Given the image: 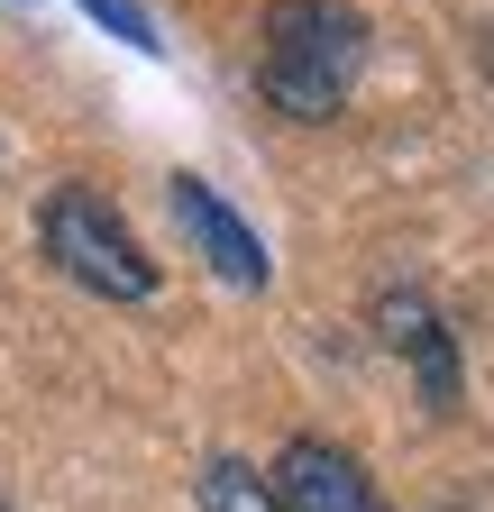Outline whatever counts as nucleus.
<instances>
[{
  "label": "nucleus",
  "instance_id": "obj_1",
  "mask_svg": "<svg viewBox=\"0 0 494 512\" xmlns=\"http://www.w3.org/2000/svg\"><path fill=\"white\" fill-rule=\"evenodd\" d=\"M366 55H376V28L348 0H275L257 28V92L284 119H339Z\"/></svg>",
  "mask_w": 494,
  "mask_h": 512
},
{
  "label": "nucleus",
  "instance_id": "obj_2",
  "mask_svg": "<svg viewBox=\"0 0 494 512\" xmlns=\"http://www.w3.org/2000/svg\"><path fill=\"white\" fill-rule=\"evenodd\" d=\"M37 247H46L83 293H101V302H147V293H156V256L138 247V229L119 220L92 183H55V192H46Z\"/></svg>",
  "mask_w": 494,
  "mask_h": 512
},
{
  "label": "nucleus",
  "instance_id": "obj_3",
  "mask_svg": "<svg viewBox=\"0 0 494 512\" xmlns=\"http://www.w3.org/2000/svg\"><path fill=\"white\" fill-rule=\"evenodd\" d=\"M266 485H275V512H385L376 476H366L348 448H330V439H293Z\"/></svg>",
  "mask_w": 494,
  "mask_h": 512
},
{
  "label": "nucleus",
  "instance_id": "obj_4",
  "mask_svg": "<svg viewBox=\"0 0 494 512\" xmlns=\"http://www.w3.org/2000/svg\"><path fill=\"white\" fill-rule=\"evenodd\" d=\"M165 192H174V220H183V238L202 247V266H211L220 284H238V293H257V284H266V247H257V229H247V220L220 202V192L202 183V174H174Z\"/></svg>",
  "mask_w": 494,
  "mask_h": 512
},
{
  "label": "nucleus",
  "instance_id": "obj_5",
  "mask_svg": "<svg viewBox=\"0 0 494 512\" xmlns=\"http://www.w3.org/2000/svg\"><path fill=\"white\" fill-rule=\"evenodd\" d=\"M376 339H385L394 357H412L421 403H430V412H449V403H458V348H449V320L430 311V293H412V284L376 293Z\"/></svg>",
  "mask_w": 494,
  "mask_h": 512
},
{
  "label": "nucleus",
  "instance_id": "obj_6",
  "mask_svg": "<svg viewBox=\"0 0 494 512\" xmlns=\"http://www.w3.org/2000/svg\"><path fill=\"white\" fill-rule=\"evenodd\" d=\"M202 512H275V485L238 458H211L202 467Z\"/></svg>",
  "mask_w": 494,
  "mask_h": 512
},
{
  "label": "nucleus",
  "instance_id": "obj_7",
  "mask_svg": "<svg viewBox=\"0 0 494 512\" xmlns=\"http://www.w3.org/2000/svg\"><path fill=\"white\" fill-rule=\"evenodd\" d=\"M83 10L119 37V46H138V55H156V19H147V0H83Z\"/></svg>",
  "mask_w": 494,
  "mask_h": 512
},
{
  "label": "nucleus",
  "instance_id": "obj_8",
  "mask_svg": "<svg viewBox=\"0 0 494 512\" xmlns=\"http://www.w3.org/2000/svg\"><path fill=\"white\" fill-rule=\"evenodd\" d=\"M485 74H494V28H485Z\"/></svg>",
  "mask_w": 494,
  "mask_h": 512
},
{
  "label": "nucleus",
  "instance_id": "obj_9",
  "mask_svg": "<svg viewBox=\"0 0 494 512\" xmlns=\"http://www.w3.org/2000/svg\"><path fill=\"white\" fill-rule=\"evenodd\" d=\"M0 512H10V494H0Z\"/></svg>",
  "mask_w": 494,
  "mask_h": 512
}]
</instances>
